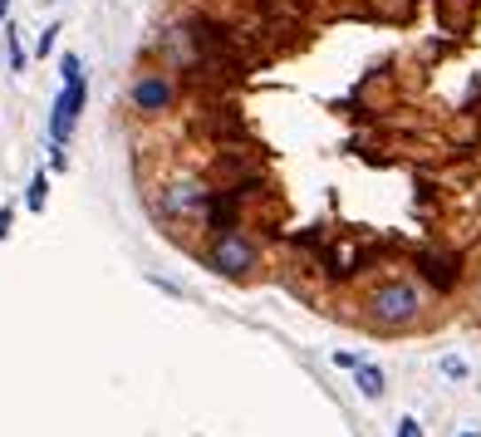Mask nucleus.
Here are the masks:
<instances>
[{
	"mask_svg": "<svg viewBox=\"0 0 481 437\" xmlns=\"http://www.w3.org/2000/svg\"><path fill=\"white\" fill-rule=\"evenodd\" d=\"M44 192H50V177H44V172H35L30 192H25V207H30V212H40V207H44Z\"/></svg>",
	"mask_w": 481,
	"mask_h": 437,
	"instance_id": "9",
	"label": "nucleus"
},
{
	"mask_svg": "<svg viewBox=\"0 0 481 437\" xmlns=\"http://www.w3.org/2000/svg\"><path fill=\"white\" fill-rule=\"evenodd\" d=\"M369 315H374L378 324H407L417 315V290L403 285V280L374 290V295H369Z\"/></svg>",
	"mask_w": 481,
	"mask_h": 437,
	"instance_id": "3",
	"label": "nucleus"
},
{
	"mask_svg": "<svg viewBox=\"0 0 481 437\" xmlns=\"http://www.w3.org/2000/svg\"><path fill=\"white\" fill-rule=\"evenodd\" d=\"M206 202H212V192H206L202 182H177V187H167L162 192V216H202Z\"/></svg>",
	"mask_w": 481,
	"mask_h": 437,
	"instance_id": "4",
	"label": "nucleus"
},
{
	"mask_svg": "<svg viewBox=\"0 0 481 437\" xmlns=\"http://www.w3.org/2000/svg\"><path fill=\"white\" fill-rule=\"evenodd\" d=\"M393 437H423V423H417V417H403V423H398V433Z\"/></svg>",
	"mask_w": 481,
	"mask_h": 437,
	"instance_id": "11",
	"label": "nucleus"
},
{
	"mask_svg": "<svg viewBox=\"0 0 481 437\" xmlns=\"http://www.w3.org/2000/svg\"><path fill=\"white\" fill-rule=\"evenodd\" d=\"M172 104V84L162 74H143L138 84H133V108H138V113H162V108Z\"/></svg>",
	"mask_w": 481,
	"mask_h": 437,
	"instance_id": "6",
	"label": "nucleus"
},
{
	"mask_svg": "<svg viewBox=\"0 0 481 437\" xmlns=\"http://www.w3.org/2000/svg\"><path fill=\"white\" fill-rule=\"evenodd\" d=\"M462 437H477V433H462Z\"/></svg>",
	"mask_w": 481,
	"mask_h": 437,
	"instance_id": "16",
	"label": "nucleus"
},
{
	"mask_svg": "<svg viewBox=\"0 0 481 437\" xmlns=\"http://www.w3.org/2000/svg\"><path fill=\"white\" fill-rule=\"evenodd\" d=\"M353 378H359V394H364V398H384L388 394V373L378 369V363L359 359V363H353Z\"/></svg>",
	"mask_w": 481,
	"mask_h": 437,
	"instance_id": "8",
	"label": "nucleus"
},
{
	"mask_svg": "<svg viewBox=\"0 0 481 437\" xmlns=\"http://www.w3.org/2000/svg\"><path fill=\"white\" fill-rule=\"evenodd\" d=\"M59 69H65V94L54 98V118H50V143L54 148H65V138H69V129H74V118L84 113V98H89V84H84V74H79V54H65L59 59Z\"/></svg>",
	"mask_w": 481,
	"mask_h": 437,
	"instance_id": "1",
	"label": "nucleus"
},
{
	"mask_svg": "<svg viewBox=\"0 0 481 437\" xmlns=\"http://www.w3.org/2000/svg\"><path fill=\"white\" fill-rule=\"evenodd\" d=\"M5 15H11V0H0V20H5Z\"/></svg>",
	"mask_w": 481,
	"mask_h": 437,
	"instance_id": "15",
	"label": "nucleus"
},
{
	"mask_svg": "<svg viewBox=\"0 0 481 437\" xmlns=\"http://www.w3.org/2000/svg\"><path fill=\"white\" fill-rule=\"evenodd\" d=\"M417 276L428 280L432 290H452L462 280V270H457V261H452L447 251H417Z\"/></svg>",
	"mask_w": 481,
	"mask_h": 437,
	"instance_id": "5",
	"label": "nucleus"
},
{
	"mask_svg": "<svg viewBox=\"0 0 481 437\" xmlns=\"http://www.w3.org/2000/svg\"><path fill=\"white\" fill-rule=\"evenodd\" d=\"M5 44H11V69H25V50H20V40H15L11 25H5Z\"/></svg>",
	"mask_w": 481,
	"mask_h": 437,
	"instance_id": "10",
	"label": "nucleus"
},
{
	"mask_svg": "<svg viewBox=\"0 0 481 437\" xmlns=\"http://www.w3.org/2000/svg\"><path fill=\"white\" fill-rule=\"evenodd\" d=\"M11 222H15V212H11V207H0V241L11 236Z\"/></svg>",
	"mask_w": 481,
	"mask_h": 437,
	"instance_id": "13",
	"label": "nucleus"
},
{
	"mask_svg": "<svg viewBox=\"0 0 481 437\" xmlns=\"http://www.w3.org/2000/svg\"><path fill=\"white\" fill-rule=\"evenodd\" d=\"M364 261H369V256H364V246L353 241V236H344V241L330 251V276H334V280L359 276V270H364Z\"/></svg>",
	"mask_w": 481,
	"mask_h": 437,
	"instance_id": "7",
	"label": "nucleus"
},
{
	"mask_svg": "<svg viewBox=\"0 0 481 437\" xmlns=\"http://www.w3.org/2000/svg\"><path fill=\"white\" fill-rule=\"evenodd\" d=\"M442 373H447V378H467V363L462 359H442Z\"/></svg>",
	"mask_w": 481,
	"mask_h": 437,
	"instance_id": "12",
	"label": "nucleus"
},
{
	"mask_svg": "<svg viewBox=\"0 0 481 437\" xmlns=\"http://www.w3.org/2000/svg\"><path fill=\"white\" fill-rule=\"evenodd\" d=\"M212 270L216 276H246L251 270V261H256V246L241 236V226H226V231H216V241H212Z\"/></svg>",
	"mask_w": 481,
	"mask_h": 437,
	"instance_id": "2",
	"label": "nucleus"
},
{
	"mask_svg": "<svg viewBox=\"0 0 481 437\" xmlns=\"http://www.w3.org/2000/svg\"><path fill=\"white\" fill-rule=\"evenodd\" d=\"M54 35H59V25H50V30L40 35V54H50V50H54Z\"/></svg>",
	"mask_w": 481,
	"mask_h": 437,
	"instance_id": "14",
	"label": "nucleus"
}]
</instances>
